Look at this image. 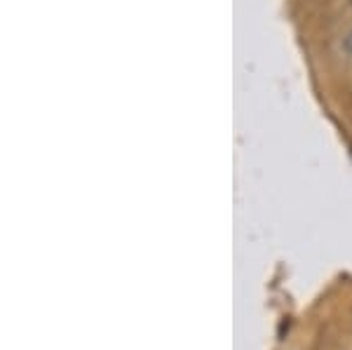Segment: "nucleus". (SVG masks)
Masks as SVG:
<instances>
[{"instance_id": "1", "label": "nucleus", "mask_w": 352, "mask_h": 350, "mask_svg": "<svg viewBox=\"0 0 352 350\" xmlns=\"http://www.w3.org/2000/svg\"><path fill=\"white\" fill-rule=\"evenodd\" d=\"M345 50H348V52L352 54V33H350L348 38H345Z\"/></svg>"}]
</instances>
